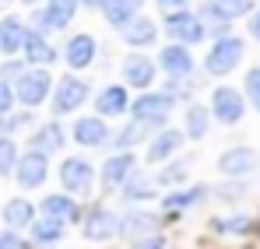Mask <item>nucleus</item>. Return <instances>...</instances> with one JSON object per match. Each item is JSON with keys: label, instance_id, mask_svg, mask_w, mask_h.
<instances>
[{"label": "nucleus", "instance_id": "1", "mask_svg": "<svg viewBox=\"0 0 260 249\" xmlns=\"http://www.w3.org/2000/svg\"><path fill=\"white\" fill-rule=\"evenodd\" d=\"M11 88H14V102H21L25 109H36V105H43L46 98H49L53 78H49L46 67H25L21 78L11 81Z\"/></svg>", "mask_w": 260, "mask_h": 249}, {"label": "nucleus", "instance_id": "2", "mask_svg": "<svg viewBox=\"0 0 260 249\" xmlns=\"http://www.w3.org/2000/svg\"><path fill=\"white\" fill-rule=\"evenodd\" d=\"M176 98L169 95V91H155V88H148V91H141L134 102H130V116L134 120H141V123L148 126H162L166 120H169V113H173Z\"/></svg>", "mask_w": 260, "mask_h": 249}, {"label": "nucleus", "instance_id": "3", "mask_svg": "<svg viewBox=\"0 0 260 249\" xmlns=\"http://www.w3.org/2000/svg\"><path fill=\"white\" fill-rule=\"evenodd\" d=\"M91 95V84L78 74H63L60 81L53 84V116H67V113H78Z\"/></svg>", "mask_w": 260, "mask_h": 249}, {"label": "nucleus", "instance_id": "4", "mask_svg": "<svg viewBox=\"0 0 260 249\" xmlns=\"http://www.w3.org/2000/svg\"><path fill=\"white\" fill-rule=\"evenodd\" d=\"M166 32H169V39L179 42V46H197V42L208 39V28L201 25V18H197L190 7L166 14Z\"/></svg>", "mask_w": 260, "mask_h": 249}, {"label": "nucleus", "instance_id": "5", "mask_svg": "<svg viewBox=\"0 0 260 249\" xmlns=\"http://www.w3.org/2000/svg\"><path fill=\"white\" fill-rule=\"evenodd\" d=\"M243 53H246L243 39H236V35H218L215 46H211V53H208V60H204V67H208V74H229V70L239 67Z\"/></svg>", "mask_w": 260, "mask_h": 249}, {"label": "nucleus", "instance_id": "6", "mask_svg": "<svg viewBox=\"0 0 260 249\" xmlns=\"http://www.w3.org/2000/svg\"><path fill=\"white\" fill-rule=\"evenodd\" d=\"M81 0H43V7L36 11V28L39 32H60L74 21Z\"/></svg>", "mask_w": 260, "mask_h": 249}, {"label": "nucleus", "instance_id": "7", "mask_svg": "<svg viewBox=\"0 0 260 249\" xmlns=\"http://www.w3.org/2000/svg\"><path fill=\"white\" fill-rule=\"evenodd\" d=\"M91 183H95V168H91L88 158H63L60 162V186L71 197L91 193Z\"/></svg>", "mask_w": 260, "mask_h": 249}, {"label": "nucleus", "instance_id": "8", "mask_svg": "<svg viewBox=\"0 0 260 249\" xmlns=\"http://www.w3.org/2000/svg\"><path fill=\"white\" fill-rule=\"evenodd\" d=\"M46 175H49V162H46L43 151H32V148H28V155H18V162H14V179H18L21 190L43 186Z\"/></svg>", "mask_w": 260, "mask_h": 249}, {"label": "nucleus", "instance_id": "9", "mask_svg": "<svg viewBox=\"0 0 260 249\" xmlns=\"http://www.w3.org/2000/svg\"><path fill=\"white\" fill-rule=\"evenodd\" d=\"M243 113H246L243 91H236V88H215V95H211V116H215L218 123L232 126L243 120Z\"/></svg>", "mask_w": 260, "mask_h": 249}, {"label": "nucleus", "instance_id": "10", "mask_svg": "<svg viewBox=\"0 0 260 249\" xmlns=\"http://www.w3.org/2000/svg\"><path fill=\"white\" fill-rule=\"evenodd\" d=\"M21 56H25L28 67H49V63H56L60 49L46 39V32L28 28V32H25V46H21Z\"/></svg>", "mask_w": 260, "mask_h": 249}, {"label": "nucleus", "instance_id": "11", "mask_svg": "<svg viewBox=\"0 0 260 249\" xmlns=\"http://www.w3.org/2000/svg\"><path fill=\"white\" fill-rule=\"evenodd\" d=\"M155 70H158V63H155L151 56H144V53H130L127 60H123V81H127L130 88L148 91V88L155 84Z\"/></svg>", "mask_w": 260, "mask_h": 249}, {"label": "nucleus", "instance_id": "12", "mask_svg": "<svg viewBox=\"0 0 260 249\" xmlns=\"http://www.w3.org/2000/svg\"><path fill=\"white\" fill-rule=\"evenodd\" d=\"M81 232H85L88 242H106V239H113V235L120 232V218H116L113 210H106V207H95V210H88Z\"/></svg>", "mask_w": 260, "mask_h": 249}, {"label": "nucleus", "instance_id": "13", "mask_svg": "<svg viewBox=\"0 0 260 249\" xmlns=\"http://www.w3.org/2000/svg\"><path fill=\"white\" fill-rule=\"evenodd\" d=\"M169 78H190L193 74V53H190V46H179V42H169L162 53H158V60H155Z\"/></svg>", "mask_w": 260, "mask_h": 249}, {"label": "nucleus", "instance_id": "14", "mask_svg": "<svg viewBox=\"0 0 260 249\" xmlns=\"http://www.w3.org/2000/svg\"><path fill=\"white\" fill-rule=\"evenodd\" d=\"M95 49H99L95 35L91 32H78V35H71L67 46H63V60H67L71 70H85V67H91V60H95Z\"/></svg>", "mask_w": 260, "mask_h": 249}, {"label": "nucleus", "instance_id": "15", "mask_svg": "<svg viewBox=\"0 0 260 249\" xmlns=\"http://www.w3.org/2000/svg\"><path fill=\"white\" fill-rule=\"evenodd\" d=\"M134 172H137V158H134L130 151H116V155H109V158L102 162V186H106V190H116V186L127 183Z\"/></svg>", "mask_w": 260, "mask_h": 249}, {"label": "nucleus", "instance_id": "16", "mask_svg": "<svg viewBox=\"0 0 260 249\" xmlns=\"http://www.w3.org/2000/svg\"><path fill=\"white\" fill-rule=\"evenodd\" d=\"M109 126L102 116H81L78 123H74V140L81 144V148H106L109 144Z\"/></svg>", "mask_w": 260, "mask_h": 249}, {"label": "nucleus", "instance_id": "17", "mask_svg": "<svg viewBox=\"0 0 260 249\" xmlns=\"http://www.w3.org/2000/svg\"><path fill=\"white\" fill-rule=\"evenodd\" d=\"M257 165H260V155L253 148H229L218 158V168L225 175H250V172H257Z\"/></svg>", "mask_w": 260, "mask_h": 249}, {"label": "nucleus", "instance_id": "18", "mask_svg": "<svg viewBox=\"0 0 260 249\" xmlns=\"http://www.w3.org/2000/svg\"><path fill=\"white\" fill-rule=\"evenodd\" d=\"M95 109H99V116L102 120H109V116H123L130 109V95L123 84H106L99 95H95Z\"/></svg>", "mask_w": 260, "mask_h": 249}, {"label": "nucleus", "instance_id": "19", "mask_svg": "<svg viewBox=\"0 0 260 249\" xmlns=\"http://www.w3.org/2000/svg\"><path fill=\"white\" fill-rule=\"evenodd\" d=\"M183 133L179 130H158L151 140H148V151H144V158L151 162V165H158V162H166V158H173L176 151L183 148Z\"/></svg>", "mask_w": 260, "mask_h": 249}, {"label": "nucleus", "instance_id": "20", "mask_svg": "<svg viewBox=\"0 0 260 249\" xmlns=\"http://www.w3.org/2000/svg\"><path fill=\"white\" fill-rule=\"evenodd\" d=\"M25 32H28V25L18 14H4L0 18V53L4 56H18L21 46H25Z\"/></svg>", "mask_w": 260, "mask_h": 249}, {"label": "nucleus", "instance_id": "21", "mask_svg": "<svg viewBox=\"0 0 260 249\" xmlns=\"http://www.w3.org/2000/svg\"><path fill=\"white\" fill-rule=\"evenodd\" d=\"M120 35H123V42H127V46H134V49H144V46H151V42L158 39V25H155L151 18L137 14V18H130L127 25L120 28Z\"/></svg>", "mask_w": 260, "mask_h": 249}, {"label": "nucleus", "instance_id": "22", "mask_svg": "<svg viewBox=\"0 0 260 249\" xmlns=\"http://www.w3.org/2000/svg\"><path fill=\"white\" fill-rule=\"evenodd\" d=\"M63 140H67V137H63V126L56 123V120H49V123H43L32 133V144H28V148H32V151H43L46 158H49L53 151L63 148Z\"/></svg>", "mask_w": 260, "mask_h": 249}, {"label": "nucleus", "instance_id": "23", "mask_svg": "<svg viewBox=\"0 0 260 249\" xmlns=\"http://www.w3.org/2000/svg\"><path fill=\"white\" fill-rule=\"evenodd\" d=\"M141 7H144V0H106L102 4V14H106V21L113 28H123L130 18L141 14Z\"/></svg>", "mask_w": 260, "mask_h": 249}, {"label": "nucleus", "instance_id": "24", "mask_svg": "<svg viewBox=\"0 0 260 249\" xmlns=\"http://www.w3.org/2000/svg\"><path fill=\"white\" fill-rule=\"evenodd\" d=\"M32 218H36V207H32V200H25V197H11L7 204H4V225L7 228H25V225H32Z\"/></svg>", "mask_w": 260, "mask_h": 249}, {"label": "nucleus", "instance_id": "25", "mask_svg": "<svg viewBox=\"0 0 260 249\" xmlns=\"http://www.w3.org/2000/svg\"><path fill=\"white\" fill-rule=\"evenodd\" d=\"M32 242H39V246H49V242H60V235H63V221L60 218H49V214H43V218H32Z\"/></svg>", "mask_w": 260, "mask_h": 249}, {"label": "nucleus", "instance_id": "26", "mask_svg": "<svg viewBox=\"0 0 260 249\" xmlns=\"http://www.w3.org/2000/svg\"><path fill=\"white\" fill-rule=\"evenodd\" d=\"M43 210L49 218H60V221H74L78 218V204H74L71 193H49L43 200Z\"/></svg>", "mask_w": 260, "mask_h": 249}, {"label": "nucleus", "instance_id": "27", "mask_svg": "<svg viewBox=\"0 0 260 249\" xmlns=\"http://www.w3.org/2000/svg\"><path fill=\"white\" fill-rule=\"evenodd\" d=\"M208 126H211V109H204V105H190L186 109V137L190 140H201L208 133Z\"/></svg>", "mask_w": 260, "mask_h": 249}, {"label": "nucleus", "instance_id": "28", "mask_svg": "<svg viewBox=\"0 0 260 249\" xmlns=\"http://www.w3.org/2000/svg\"><path fill=\"white\" fill-rule=\"evenodd\" d=\"M123 197H127V200H151V197H155V183L134 172L127 183H123Z\"/></svg>", "mask_w": 260, "mask_h": 249}, {"label": "nucleus", "instance_id": "29", "mask_svg": "<svg viewBox=\"0 0 260 249\" xmlns=\"http://www.w3.org/2000/svg\"><path fill=\"white\" fill-rule=\"evenodd\" d=\"M151 130H155V126H148V123H141V120H134L127 130H120V133H116V148H120V151H127V148H134V144H141V140H144Z\"/></svg>", "mask_w": 260, "mask_h": 249}, {"label": "nucleus", "instance_id": "30", "mask_svg": "<svg viewBox=\"0 0 260 249\" xmlns=\"http://www.w3.org/2000/svg\"><path fill=\"white\" fill-rule=\"evenodd\" d=\"M204 186H190V190H179V193H169L166 197V207L169 210H183V207H190V204H197V200H204Z\"/></svg>", "mask_w": 260, "mask_h": 249}, {"label": "nucleus", "instance_id": "31", "mask_svg": "<svg viewBox=\"0 0 260 249\" xmlns=\"http://www.w3.org/2000/svg\"><path fill=\"white\" fill-rule=\"evenodd\" d=\"M148 228H155V218L144 214V210H134V214H127L120 221V232L123 235H137V232H148Z\"/></svg>", "mask_w": 260, "mask_h": 249}, {"label": "nucleus", "instance_id": "32", "mask_svg": "<svg viewBox=\"0 0 260 249\" xmlns=\"http://www.w3.org/2000/svg\"><path fill=\"white\" fill-rule=\"evenodd\" d=\"M28 123H32V109H25V113H4L0 116V137H11V133L25 130Z\"/></svg>", "mask_w": 260, "mask_h": 249}, {"label": "nucleus", "instance_id": "33", "mask_svg": "<svg viewBox=\"0 0 260 249\" xmlns=\"http://www.w3.org/2000/svg\"><path fill=\"white\" fill-rule=\"evenodd\" d=\"M215 7H218V14L221 18H243V14H250L253 11V0H215Z\"/></svg>", "mask_w": 260, "mask_h": 249}, {"label": "nucleus", "instance_id": "34", "mask_svg": "<svg viewBox=\"0 0 260 249\" xmlns=\"http://www.w3.org/2000/svg\"><path fill=\"white\" fill-rule=\"evenodd\" d=\"M18 162V144L11 137H0V175H11Z\"/></svg>", "mask_w": 260, "mask_h": 249}, {"label": "nucleus", "instance_id": "35", "mask_svg": "<svg viewBox=\"0 0 260 249\" xmlns=\"http://www.w3.org/2000/svg\"><path fill=\"white\" fill-rule=\"evenodd\" d=\"M25 67H28V63H25V60H18V56H4V67H0V78H4V81H18Z\"/></svg>", "mask_w": 260, "mask_h": 249}, {"label": "nucleus", "instance_id": "36", "mask_svg": "<svg viewBox=\"0 0 260 249\" xmlns=\"http://www.w3.org/2000/svg\"><path fill=\"white\" fill-rule=\"evenodd\" d=\"M246 98L253 102V109L260 113V67H253V70L246 74Z\"/></svg>", "mask_w": 260, "mask_h": 249}, {"label": "nucleus", "instance_id": "37", "mask_svg": "<svg viewBox=\"0 0 260 249\" xmlns=\"http://www.w3.org/2000/svg\"><path fill=\"white\" fill-rule=\"evenodd\" d=\"M4 113H14V88H11V81L0 78V116Z\"/></svg>", "mask_w": 260, "mask_h": 249}, {"label": "nucleus", "instance_id": "38", "mask_svg": "<svg viewBox=\"0 0 260 249\" xmlns=\"http://www.w3.org/2000/svg\"><path fill=\"white\" fill-rule=\"evenodd\" d=\"M0 249H25V239L14 228H7V232H0Z\"/></svg>", "mask_w": 260, "mask_h": 249}, {"label": "nucleus", "instance_id": "39", "mask_svg": "<svg viewBox=\"0 0 260 249\" xmlns=\"http://www.w3.org/2000/svg\"><path fill=\"white\" fill-rule=\"evenodd\" d=\"M221 232H246L250 228V218H229V221H218Z\"/></svg>", "mask_w": 260, "mask_h": 249}, {"label": "nucleus", "instance_id": "40", "mask_svg": "<svg viewBox=\"0 0 260 249\" xmlns=\"http://www.w3.org/2000/svg\"><path fill=\"white\" fill-rule=\"evenodd\" d=\"M155 4H158L162 14H173V11H186L190 7V0H155Z\"/></svg>", "mask_w": 260, "mask_h": 249}, {"label": "nucleus", "instance_id": "41", "mask_svg": "<svg viewBox=\"0 0 260 249\" xmlns=\"http://www.w3.org/2000/svg\"><path fill=\"white\" fill-rule=\"evenodd\" d=\"M134 249H166V239L162 235H148V239H137Z\"/></svg>", "mask_w": 260, "mask_h": 249}, {"label": "nucleus", "instance_id": "42", "mask_svg": "<svg viewBox=\"0 0 260 249\" xmlns=\"http://www.w3.org/2000/svg\"><path fill=\"white\" fill-rule=\"evenodd\" d=\"M183 175H186V165H183V162H179V165H176V168H166V172H162V175H158V179H162V183H179V179H183Z\"/></svg>", "mask_w": 260, "mask_h": 249}, {"label": "nucleus", "instance_id": "43", "mask_svg": "<svg viewBox=\"0 0 260 249\" xmlns=\"http://www.w3.org/2000/svg\"><path fill=\"white\" fill-rule=\"evenodd\" d=\"M250 35H253V39H260V11L250 18Z\"/></svg>", "mask_w": 260, "mask_h": 249}, {"label": "nucleus", "instance_id": "44", "mask_svg": "<svg viewBox=\"0 0 260 249\" xmlns=\"http://www.w3.org/2000/svg\"><path fill=\"white\" fill-rule=\"evenodd\" d=\"M106 0H81V7H91V11H102Z\"/></svg>", "mask_w": 260, "mask_h": 249}, {"label": "nucleus", "instance_id": "45", "mask_svg": "<svg viewBox=\"0 0 260 249\" xmlns=\"http://www.w3.org/2000/svg\"><path fill=\"white\" fill-rule=\"evenodd\" d=\"M21 4H28V7H36V4H43V0H21Z\"/></svg>", "mask_w": 260, "mask_h": 249}]
</instances>
